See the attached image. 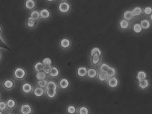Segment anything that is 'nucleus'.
Here are the masks:
<instances>
[{
    "label": "nucleus",
    "instance_id": "obj_9",
    "mask_svg": "<svg viewBox=\"0 0 152 114\" xmlns=\"http://www.w3.org/2000/svg\"><path fill=\"white\" fill-rule=\"evenodd\" d=\"M57 90L48 89V88L45 89V94L50 99H53L56 98V96H57Z\"/></svg>",
    "mask_w": 152,
    "mask_h": 114
},
{
    "label": "nucleus",
    "instance_id": "obj_27",
    "mask_svg": "<svg viewBox=\"0 0 152 114\" xmlns=\"http://www.w3.org/2000/svg\"><path fill=\"white\" fill-rule=\"evenodd\" d=\"M7 110V108L6 105V101L4 100H0V110L4 113Z\"/></svg>",
    "mask_w": 152,
    "mask_h": 114
},
{
    "label": "nucleus",
    "instance_id": "obj_13",
    "mask_svg": "<svg viewBox=\"0 0 152 114\" xmlns=\"http://www.w3.org/2000/svg\"><path fill=\"white\" fill-rule=\"evenodd\" d=\"M59 45L60 47L62 49H68L69 48L71 45V42L69 39L66 38L62 39L59 42Z\"/></svg>",
    "mask_w": 152,
    "mask_h": 114
},
{
    "label": "nucleus",
    "instance_id": "obj_34",
    "mask_svg": "<svg viewBox=\"0 0 152 114\" xmlns=\"http://www.w3.org/2000/svg\"><path fill=\"white\" fill-rule=\"evenodd\" d=\"M142 28L141 25L139 23H137L134 25V32L136 33H139L142 31Z\"/></svg>",
    "mask_w": 152,
    "mask_h": 114
},
{
    "label": "nucleus",
    "instance_id": "obj_41",
    "mask_svg": "<svg viewBox=\"0 0 152 114\" xmlns=\"http://www.w3.org/2000/svg\"><path fill=\"white\" fill-rule=\"evenodd\" d=\"M3 28L2 26L0 25V35L2 34V33H3Z\"/></svg>",
    "mask_w": 152,
    "mask_h": 114
},
{
    "label": "nucleus",
    "instance_id": "obj_28",
    "mask_svg": "<svg viewBox=\"0 0 152 114\" xmlns=\"http://www.w3.org/2000/svg\"><path fill=\"white\" fill-rule=\"evenodd\" d=\"M140 25L142 27V28H144V29H148L150 27L151 24L148 20H143L141 22Z\"/></svg>",
    "mask_w": 152,
    "mask_h": 114
},
{
    "label": "nucleus",
    "instance_id": "obj_39",
    "mask_svg": "<svg viewBox=\"0 0 152 114\" xmlns=\"http://www.w3.org/2000/svg\"><path fill=\"white\" fill-rule=\"evenodd\" d=\"M51 67H52L51 65H44L42 71H43L44 73H45L46 74L48 75L50 73Z\"/></svg>",
    "mask_w": 152,
    "mask_h": 114
},
{
    "label": "nucleus",
    "instance_id": "obj_21",
    "mask_svg": "<svg viewBox=\"0 0 152 114\" xmlns=\"http://www.w3.org/2000/svg\"><path fill=\"white\" fill-rule=\"evenodd\" d=\"M149 85V83L148 80H139V86L142 89H144L148 87Z\"/></svg>",
    "mask_w": 152,
    "mask_h": 114
},
{
    "label": "nucleus",
    "instance_id": "obj_35",
    "mask_svg": "<svg viewBox=\"0 0 152 114\" xmlns=\"http://www.w3.org/2000/svg\"><path fill=\"white\" fill-rule=\"evenodd\" d=\"M98 53L99 56H101V51L100 50V49H99V48L95 47V48H94L91 50V56L92 57L95 53Z\"/></svg>",
    "mask_w": 152,
    "mask_h": 114
},
{
    "label": "nucleus",
    "instance_id": "obj_16",
    "mask_svg": "<svg viewBox=\"0 0 152 114\" xmlns=\"http://www.w3.org/2000/svg\"><path fill=\"white\" fill-rule=\"evenodd\" d=\"M108 85L111 88H115L118 85V81L116 77H110L108 79Z\"/></svg>",
    "mask_w": 152,
    "mask_h": 114
},
{
    "label": "nucleus",
    "instance_id": "obj_38",
    "mask_svg": "<svg viewBox=\"0 0 152 114\" xmlns=\"http://www.w3.org/2000/svg\"><path fill=\"white\" fill-rule=\"evenodd\" d=\"M89 111L88 108L85 107H81L79 110V114H88Z\"/></svg>",
    "mask_w": 152,
    "mask_h": 114
},
{
    "label": "nucleus",
    "instance_id": "obj_19",
    "mask_svg": "<svg viewBox=\"0 0 152 114\" xmlns=\"http://www.w3.org/2000/svg\"><path fill=\"white\" fill-rule=\"evenodd\" d=\"M109 76L107 74L106 72H101L98 74V79L101 82H104L108 80L109 78Z\"/></svg>",
    "mask_w": 152,
    "mask_h": 114
},
{
    "label": "nucleus",
    "instance_id": "obj_33",
    "mask_svg": "<svg viewBox=\"0 0 152 114\" xmlns=\"http://www.w3.org/2000/svg\"><path fill=\"white\" fill-rule=\"evenodd\" d=\"M42 62L44 65H51L52 64V60L48 57L44 58Z\"/></svg>",
    "mask_w": 152,
    "mask_h": 114
},
{
    "label": "nucleus",
    "instance_id": "obj_1",
    "mask_svg": "<svg viewBox=\"0 0 152 114\" xmlns=\"http://www.w3.org/2000/svg\"><path fill=\"white\" fill-rule=\"evenodd\" d=\"M12 74L14 80L17 81H23L27 77V71L25 67L17 66L13 70Z\"/></svg>",
    "mask_w": 152,
    "mask_h": 114
},
{
    "label": "nucleus",
    "instance_id": "obj_46",
    "mask_svg": "<svg viewBox=\"0 0 152 114\" xmlns=\"http://www.w3.org/2000/svg\"><path fill=\"white\" fill-rule=\"evenodd\" d=\"M4 114V112H2L1 110H0V114Z\"/></svg>",
    "mask_w": 152,
    "mask_h": 114
},
{
    "label": "nucleus",
    "instance_id": "obj_30",
    "mask_svg": "<svg viewBox=\"0 0 152 114\" xmlns=\"http://www.w3.org/2000/svg\"><path fill=\"white\" fill-rule=\"evenodd\" d=\"M132 12L133 15H134V16H139V15L141 14L142 10L141 8H140L139 7H137L134 8Z\"/></svg>",
    "mask_w": 152,
    "mask_h": 114
},
{
    "label": "nucleus",
    "instance_id": "obj_20",
    "mask_svg": "<svg viewBox=\"0 0 152 114\" xmlns=\"http://www.w3.org/2000/svg\"><path fill=\"white\" fill-rule=\"evenodd\" d=\"M87 70L85 67H80L77 69V75L80 77H83L86 75Z\"/></svg>",
    "mask_w": 152,
    "mask_h": 114
},
{
    "label": "nucleus",
    "instance_id": "obj_43",
    "mask_svg": "<svg viewBox=\"0 0 152 114\" xmlns=\"http://www.w3.org/2000/svg\"><path fill=\"white\" fill-rule=\"evenodd\" d=\"M5 114H14V112H11V111H10V112H8L7 110H6V112H5Z\"/></svg>",
    "mask_w": 152,
    "mask_h": 114
},
{
    "label": "nucleus",
    "instance_id": "obj_29",
    "mask_svg": "<svg viewBox=\"0 0 152 114\" xmlns=\"http://www.w3.org/2000/svg\"><path fill=\"white\" fill-rule=\"evenodd\" d=\"M119 25H120V27L122 29H126L129 27V23L128 22V21L127 20L123 19V20H122L120 22Z\"/></svg>",
    "mask_w": 152,
    "mask_h": 114
},
{
    "label": "nucleus",
    "instance_id": "obj_15",
    "mask_svg": "<svg viewBox=\"0 0 152 114\" xmlns=\"http://www.w3.org/2000/svg\"><path fill=\"white\" fill-rule=\"evenodd\" d=\"M69 82L67 79L63 78L59 82V86L62 89H66L69 86Z\"/></svg>",
    "mask_w": 152,
    "mask_h": 114
},
{
    "label": "nucleus",
    "instance_id": "obj_40",
    "mask_svg": "<svg viewBox=\"0 0 152 114\" xmlns=\"http://www.w3.org/2000/svg\"><path fill=\"white\" fill-rule=\"evenodd\" d=\"M152 8L150 7H147L144 9V12L145 14L149 15L152 13Z\"/></svg>",
    "mask_w": 152,
    "mask_h": 114
},
{
    "label": "nucleus",
    "instance_id": "obj_47",
    "mask_svg": "<svg viewBox=\"0 0 152 114\" xmlns=\"http://www.w3.org/2000/svg\"><path fill=\"white\" fill-rule=\"evenodd\" d=\"M61 1H66V0H61Z\"/></svg>",
    "mask_w": 152,
    "mask_h": 114
},
{
    "label": "nucleus",
    "instance_id": "obj_25",
    "mask_svg": "<svg viewBox=\"0 0 152 114\" xmlns=\"http://www.w3.org/2000/svg\"><path fill=\"white\" fill-rule=\"evenodd\" d=\"M48 82V80H37V85L38 87L45 89V88L47 86Z\"/></svg>",
    "mask_w": 152,
    "mask_h": 114
},
{
    "label": "nucleus",
    "instance_id": "obj_12",
    "mask_svg": "<svg viewBox=\"0 0 152 114\" xmlns=\"http://www.w3.org/2000/svg\"><path fill=\"white\" fill-rule=\"evenodd\" d=\"M25 25L27 28H30V29H33L35 28V27L37 26V21L33 20V19L31 18L30 17H29L27 18L26 21Z\"/></svg>",
    "mask_w": 152,
    "mask_h": 114
},
{
    "label": "nucleus",
    "instance_id": "obj_10",
    "mask_svg": "<svg viewBox=\"0 0 152 114\" xmlns=\"http://www.w3.org/2000/svg\"><path fill=\"white\" fill-rule=\"evenodd\" d=\"M60 74V72L59 69L56 66H52L50 73L48 75H49L50 77L52 78H56L59 76Z\"/></svg>",
    "mask_w": 152,
    "mask_h": 114
},
{
    "label": "nucleus",
    "instance_id": "obj_26",
    "mask_svg": "<svg viewBox=\"0 0 152 114\" xmlns=\"http://www.w3.org/2000/svg\"><path fill=\"white\" fill-rule=\"evenodd\" d=\"M100 56H99L98 53H95L94 55L92 56V62L93 64L96 65L98 63H99V61L100 60Z\"/></svg>",
    "mask_w": 152,
    "mask_h": 114
},
{
    "label": "nucleus",
    "instance_id": "obj_6",
    "mask_svg": "<svg viewBox=\"0 0 152 114\" xmlns=\"http://www.w3.org/2000/svg\"><path fill=\"white\" fill-rule=\"evenodd\" d=\"M37 3L35 0H25L24 7L28 10H32L35 9Z\"/></svg>",
    "mask_w": 152,
    "mask_h": 114
},
{
    "label": "nucleus",
    "instance_id": "obj_24",
    "mask_svg": "<svg viewBox=\"0 0 152 114\" xmlns=\"http://www.w3.org/2000/svg\"><path fill=\"white\" fill-rule=\"evenodd\" d=\"M87 75L89 77L91 78H95L97 75V72L96 69H90L87 71Z\"/></svg>",
    "mask_w": 152,
    "mask_h": 114
},
{
    "label": "nucleus",
    "instance_id": "obj_4",
    "mask_svg": "<svg viewBox=\"0 0 152 114\" xmlns=\"http://www.w3.org/2000/svg\"><path fill=\"white\" fill-rule=\"evenodd\" d=\"M2 87L6 91H10L15 87V82L12 78H7L2 83Z\"/></svg>",
    "mask_w": 152,
    "mask_h": 114
},
{
    "label": "nucleus",
    "instance_id": "obj_2",
    "mask_svg": "<svg viewBox=\"0 0 152 114\" xmlns=\"http://www.w3.org/2000/svg\"><path fill=\"white\" fill-rule=\"evenodd\" d=\"M34 87L32 84L29 82H23L21 85L20 90L21 92L26 95H29L32 94Z\"/></svg>",
    "mask_w": 152,
    "mask_h": 114
},
{
    "label": "nucleus",
    "instance_id": "obj_23",
    "mask_svg": "<svg viewBox=\"0 0 152 114\" xmlns=\"http://www.w3.org/2000/svg\"><path fill=\"white\" fill-rule=\"evenodd\" d=\"M124 18L125 19L127 20H130L132 19L133 18L134 16L132 11L130 10H127L125 12H124Z\"/></svg>",
    "mask_w": 152,
    "mask_h": 114
},
{
    "label": "nucleus",
    "instance_id": "obj_7",
    "mask_svg": "<svg viewBox=\"0 0 152 114\" xmlns=\"http://www.w3.org/2000/svg\"><path fill=\"white\" fill-rule=\"evenodd\" d=\"M5 101H6L7 108L8 110H13L16 107L17 104L16 101L14 99L10 98Z\"/></svg>",
    "mask_w": 152,
    "mask_h": 114
},
{
    "label": "nucleus",
    "instance_id": "obj_36",
    "mask_svg": "<svg viewBox=\"0 0 152 114\" xmlns=\"http://www.w3.org/2000/svg\"><path fill=\"white\" fill-rule=\"evenodd\" d=\"M109 65L105 63H103L102 64H101V66H100V71L103 72H106L109 69Z\"/></svg>",
    "mask_w": 152,
    "mask_h": 114
},
{
    "label": "nucleus",
    "instance_id": "obj_18",
    "mask_svg": "<svg viewBox=\"0 0 152 114\" xmlns=\"http://www.w3.org/2000/svg\"><path fill=\"white\" fill-rule=\"evenodd\" d=\"M47 77H48V74H46L43 71L36 72V74H35V78L37 80H46Z\"/></svg>",
    "mask_w": 152,
    "mask_h": 114
},
{
    "label": "nucleus",
    "instance_id": "obj_37",
    "mask_svg": "<svg viewBox=\"0 0 152 114\" xmlns=\"http://www.w3.org/2000/svg\"><path fill=\"white\" fill-rule=\"evenodd\" d=\"M67 111L69 114H74L76 112V109L75 107L73 105H70L67 108Z\"/></svg>",
    "mask_w": 152,
    "mask_h": 114
},
{
    "label": "nucleus",
    "instance_id": "obj_11",
    "mask_svg": "<svg viewBox=\"0 0 152 114\" xmlns=\"http://www.w3.org/2000/svg\"><path fill=\"white\" fill-rule=\"evenodd\" d=\"M39 14L41 18L44 20L48 19L51 16V12L50 10L47 8H43L41 10L39 11Z\"/></svg>",
    "mask_w": 152,
    "mask_h": 114
},
{
    "label": "nucleus",
    "instance_id": "obj_31",
    "mask_svg": "<svg viewBox=\"0 0 152 114\" xmlns=\"http://www.w3.org/2000/svg\"><path fill=\"white\" fill-rule=\"evenodd\" d=\"M146 77V74L144 71H139L137 74V78L139 80H144Z\"/></svg>",
    "mask_w": 152,
    "mask_h": 114
},
{
    "label": "nucleus",
    "instance_id": "obj_45",
    "mask_svg": "<svg viewBox=\"0 0 152 114\" xmlns=\"http://www.w3.org/2000/svg\"><path fill=\"white\" fill-rule=\"evenodd\" d=\"M1 99H2V95H1V94L0 92V100H1Z\"/></svg>",
    "mask_w": 152,
    "mask_h": 114
},
{
    "label": "nucleus",
    "instance_id": "obj_22",
    "mask_svg": "<svg viewBox=\"0 0 152 114\" xmlns=\"http://www.w3.org/2000/svg\"><path fill=\"white\" fill-rule=\"evenodd\" d=\"M45 88L48 89H57V84L53 80H50L48 82L47 86Z\"/></svg>",
    "mask_w": 152,
    "mask_h": 114
},
{
    "label": "nucleus",
    "instance_id": "obj_3",
    "mask_svg": "<svg viewBox=\"0 0 152 114\" xmlns=\"http://www.w3.org/2000/svg\"><path fill=\"white\" fill-rule=\"evenodd\" d=\"M33 112V109L31 105L28 103L21 104L19 107V113L20 114H31Z\"/></svg>",
    "mask_w": 152,
    "mask_h": 114
},
{
    "label": "nucleus",
    "instance_id": "obj_5",
    "mask_svg": "<svg viewBox=\"0 0 152 114\" xmlns=\"http://www.w3.org/2000/svg\"><path fill=\"white\" fill-rule=\"evenodd\" d=\"M70 9V4L66 2H61L58 4V10L59 12L62 14L68 12Z\"/></svg>",
    "mask_w": 152,
    "mask_h": 114
},
{
    "label": "nucleus",
    "instance_id": "obj_44",
    "mask_svg": "<svg viewBox=\"0 0 152 114\" xmlns=\"http://www.w3.org/2000/svg\"><path fill=\"white\" fill-rule=\"evenodd\" d=\"M46 2H49V3H51V2H53L56 1V0H45Z\"/></svg>",
    "mask_w": 152,
    "mask_h": 114
},
{
    "label": "nucleus",
    "instance_id": "obj_17",
    "mask_svg": "<svg viewBox=\"0 0 152 114\" xmlns=\"http://www.w3.org/2000/svg\"><path fill=\"white\" fill-rule=\"evenodd\" d=\"M44 65L42 62H37L34 64L33 65V69L36 72H39L42 71L43 69Z\"/></svg>",
    "mask_w": 152,
    "mask_h": 114
},
{
    "label": "nucleus",
    "instance_id": "obj_14",
    "mask_svg": "<svg viewBox=\"0 0 152 114\" xmlns=\"http://www.w3.org/2000/svg\"><path fill=\"white\" fill-rule=\"evenodd\" d=\"M29 17L33 19V20H39V19H41L39 11L35 10H31V12H30V14H29Z\"/></svg>",
    "mask_w": 152,
    "mask_h": 114
},
{
    "label": "nucleus",
    "instance_id": "obj_8",
    "mask_svg": "<svg viewBox=\"0 0 152 114\" xmlns=\"http://www.w3.org/2000/svg\"><path fill=\"white\" fill-rule=\"evenodd\" d=\"M32 93L36 97L42 98L45 94V89L37 86V87L34 88Z\"/></svg>",
    "mask_w": 152,
    "mask_h": 114
},
{
    "label": "nucleus",
    "instance_id": "obj_42",
    "mask_svg": "<svg viewBox=\"0 0 152 114\" xmlns=\"http://www.w3.org/2000/svg\"><path fill=\"white\" fill-rule=\"evenodd\" d=\"M2 58H3V53L2 51L0 50V62L2 60Z\"/></svg>",
    "mask_w": 152,
    "mask_h": 114
},
{
    "label": "nucleus",
    "instance_id": "obj_32",
    "mask_svg": "<svg viewBox=\"0 0 152 114\" xmlns=\"http://www.w3.org/2000/svg\"><path fill=\"white\" fill-rule=\"evenodd\" d=\"M106 73L109 76V77H112L115 75L116 70L113 67H110L108 70L106 72Z\"/></svg>",
    "mask_w": 152,
    "mask_h": 114
}]
</instances>
